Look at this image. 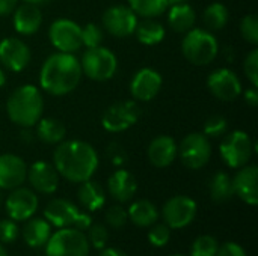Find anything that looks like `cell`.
Wrapping results in <instances>:
<instances>
[{
  "label": "cell",
  "mask_w": 258,
  "mask_h": 256,
  "mask_svg": "<svg viewBox=\"0 0 258 256\" xmlns=\"http://www.w3.org/2000/svg\"><path fill=\"white\" fill-rule=\"evenodd\" d=\"M27 178L30 186L44 195L54 193L59 186V174L56 167L47 161H35L27 170Z\"/></svg>",
  "instance_id": "obj_18"
},
{
  "label": "cell",
  "mask_w": 258,
  "mask_h": 256,
  "mask_svg": "<svg viewBox=\"0 0 258 256\" xmlns=\"http://www.w3.org/2000/svg\"><path fill=\"white\" fill-rule=\"evenodd\" d=\"M57 174L71 183L91 180L98 167V155L92 145L82 140H62L53 154Z\"/></svg>",
  "instance_id": "obj_1"
},
{
  "label": "cell",
  "mask_w": 258,
  "mask_h": 256,
  "mask_svg": "<svg viewBox=\"0 0 258 256\" xmlns=\"http://www.w3.org/2000/svg\"><path fill=\"white\" fill-rule=\"evenodd\" d=\"M0 201H2V196H0Z\"/></svg>",
  "instance_id": "obj_53"
},
{
  "label": "cell",
  "mask_w": 258,
  "mask_h": 256,
  "mask_svg": "<svg viewBox=\"0 0 258 256\" xmlns=\"http://www.w3.org/2000/svg\"><path fill=\"white\" fill-rule=\"evenodd\" d=\"M0 256H8L6 250L3 249V246H2V244H0Z\"/></svg>",
  "instance_id": "obj_51"
},
{
  "label": "cell",
  "mask_w": 258,
  "mask_h": 256,
  "mask_svg": "<svg viewBox=\"0 0 258 256\" xmlns=\"http://www.w3.org/2000/svg\"><path fill=\"white\" fill-rule=\"evenodd\" d=\"M42 143L47 145H57L60 143L67 136L65 125L54 118H41L36 122V134H35Z\"/></svg>",
  "instance_id": "obj_25"
},
{
  "label": "cell",
  "mask_w": 258,
  "mask_h": 256,
  "mask_svg": "<svg viewBox=\"0 0 258 256\" xmlns=\"http://www.w3.org/2000/svg\"><path fill=\"white\" fill-rule=\"evenodd\" d=\"M218 241L212 235H201L198 237L190 249L192 256H216L218 252Z\"/></svg>",
  "instance_id": "obj_33"
},
{
  "label": "cell",
  "mask_w": 258,
  "mask_h": 256,
  "mask_svg": "<svg viewBox=\"0 0 258 256\" xmlns=\"http://www.w3.org/2000/svg\"><path fill=\"white\" fill-rule=\"evenodd\" d=\"M12 15H14L12 17L14 29L17 30V33L24 36L36 33L42 24V14L36 5L23 3L15 8Z\"/></svg>",
  "instance_id": "obj_22"
},
{
  "label": "cell",
  "mask_w": 258,
  "mask_h": 256,
  "mask_svg": "<svg viewBox=\"0 0 258 256\" xmlns=\"http://www.w3.org/2000/svg\"><path fill=\"white\" fill-rule=\"evenodd\" d=\"M230 18L228 9L222 3H212L203 14V21L210 30H221L227 26Z\"/></svg>",
  "instance_id": "obj_32"
},
{
  "label": "cell",
  "mask_w": 258,
  "mask_h": 256,
  "mask_svg": "<svg viewBox=\"0 0 258 256\" xmlns=\"http://www.w3.org/2000/svg\"><path fill=\"white\" fill-rule=\"evenodd\" d=\"M227 128H228L227 119L221 115H213L207 118V121L204 122L203 134H206L207 137H219L227 133Z\"/></svg>",
  "instance_id": "obj_36"
},
{
  "label": "cell",
  "mask_w": 258,
  "mask_h": 256,
  "mask_svg": "<svg viewBox=\"0 0 258 256\" xmlns=\"http://www.w3.org/2000/svg\"><path fill=\"white\" fill-rule=\"evenodd\" d=\"M104 39V33L101 27L95 23H89L85 27H82V45L86 48H94L101 45Z\"/></svg>",
  "instance_id": "obj_34"
},
{
  "label": "cell",
  "mask_w": 258,
  "mask_h": 256,
  "mask_svg": "<svg viewBox=\"0 0 258 256\" xmlns=\"http://www.w3.org/2000/svg\"><path fill=\"white\" fill-rule=\"evenodd\" d=\"M50 223L44 219H33L29 220L23 228V238L30 247H41L47 244L50 238Z\"/></svg>",
  "instance_id": "obj_28"
},
{
  "label": "cell",
  "mask_w": 258,
  "mask_h": 256,
  "mask_svg": "<svg viewBox=\"0 0 258 256\" xmlns=\"http://www.w3.org/2000/svg\"><path fill=\"white\" fill-rule=\"evenodd\" d=\"M165 223L172 229H181L190 225L197 216V204L189 196H174L163 207Z\"/></svg>",
  "instance_id": "obj_12"
},
{
  "label": "cell",
  "mask_w": 258,
  "mask_h": 256,
  "mask_svg": "<svg viewBox=\"0 0 258 256\" xmlns=\"http://www.w3.org/2000/svg\"><path fill=\"white\" fill-rule=\"evenodd\" d=\"M24 3H30V5H36V6H39V5H44V3H47V2H50V0H23Z\"/></svg>",
  "instance_id": "obj_48"
},
{
  "label": "cell",
  "mask_w": 258,
  "mask_h": 256,
  "mask_svg": "<svg viewBox=\"0 0 258 256\" xmlns=\"http://www.w3.org/2000/svg\"><path fill=\"white\" fill-rule=\"evenodd\" d=\"M139 119V107L135 101H118L106 109L101 125L109 133H121L135 125Z\"/></svg>",
  "instance_id": "obj_10"
},
{
  "label": "cell",
  "mask_w": 258,
  "mask_h": 256,
  "mask_svg": "<svg viewBox=\"0 0 258 256\" xmlns=\"http://www.w3.org/2000/svg\"><path fill=\"white\" fill-rule=\"evenodd\" d=\"M18 0H0V17L11 15L17 8Z\"/></svg>",
  "instance_id": "obj_44"
},
{
  "label": "cell",
  "mask_w": 258,
  "mask_h": 256,
  "mask_svg": "<svg viewBox=\"0 0 258 256\" xmlns=\"http://www.w3.org/2000/svg\"><path fill=\"white\" fill-rule=\"evenodd\" d=\"M258 169L257 166L245 164L239 169L233 180L234 193L248 205H257L258 204Z\"/></svg>",
  "instance_id": "obj_19"
},
{
  "label": "cell",
  "mask_w": 258,
  "mask_h": 256,
  "mask_svg": "<svg viewBox=\"0 0 258 256\" xmlns=\"http://www.w3.org/2000/svg\"><path fill=\"white\" fill-rule=\"evenodd\" d=\"M80 213L82 211L73 202L65 199H54L48 202V205L44 210V216L47 222L56 228L74 226Z\"/></svg>",
  "instance_id": "obj_21"
},
{
  "label": "cell",
  "mask_w": 258,
  "mask_h": 256,
  "mask_svg": "<svg viewBox=\"0 0 258 256\" xmlns=\"http://www.w3.org/2000/svg\"><path fill=\"white\" fill-rule=\"evenodd\" d=\"M243 97H245V101L248 106L251 107H257L258 106V91L257 88H249L246 89V92H243Z\"/></svg>",
  "instance_id": "obj_46"
},
{
  "label": "cell",
  "mask_w": 258,
  "mask_h": 256,
  "mask_svg": "<svg viewBox=\"0 0 258 256\" xmlns=\"http://www.w3.org/2000/svg\"><path fill=\"white\" fill-rule=\"evenodd\" d=\"M168 23L172 30L178 32V33H186L195 27L197 12L186 2L171 5L169 12H168Z\"/></svg>",
  "instance_id": "obj_24"
},
{
  "label": "cell",
  "mask_w": 258,
  "mask_h": 256,
  "mask_svg": "<svg viewBox=\"0 0 258 256\" xmlns=\"http://www.w3.org/2000/svg\"><path fill=\"white\" fill-rule=\"evenodd\" d=\"M38 210V198L29 189H12L6 199V211L14 222L30 219Z\"/></svg>",
  "instance_id": "obj_15"
},
{
  "label": "cell",
  "mask_w": 258,
  "mask_h": 256,
  "mask_svg": "<svg viewBox=\"0 0 258 256\" xmlns=\"http://www.w3.org/2000/svg\"><path fill=\"white\" fill-rule=\"evenodd\" d=\"M127 214H128V219L139 228L153 226L159 219V211H157L156 205L145 199L133 202L127 211Z\"/></svg>",
  "instance_id": "obj_27"
},
{
  "label": "cell",
  "mask_w": 258,
  "mask_h": 256,
  "mask_svg": "<svg viewBox=\"0 0 258 256\" xmlns=\"http://www.w3.org/2000/svg\"><path fill=\"white\" fill-rule=\"evenodd\" d=\"M177 154L187 169L197 170L209 163L212 155V145L206 134L190 133L181 140Z\"/></svg>",
  "instance_id": "obj_8"
},
{
  "label": "cell",
  "mask_w": 258,
  "mask_h": 256,
  "mask_svg": "<svg viewBox=\"0 0 258 256\" xmlns=\"http://www.w3.org/2000/svg\"><path fill=\"white\" fill-rule=\"evenodd\" d=\"M89 240L95 249H104L109 240V232L104 225H91L89 226Z\"/></svg>",
  "instance_id": "obj_39"
},
{
  "label": "cell",
  "mask_w": 258,
  "mask_h": 256,
  "mask_svg": "<svg viewBox=\"0 0 258 256\" xmlns=\"http://www.w3.org/2000/svg\"><path fill=\"white\" fill-rule=\"evenodd\" d=\"M82 72L94 81H106L112 78L118 68L116 56L106 47L86 48L80 60Z\"/></svg>",
  "instance_id": "obj_5"
},
{
  "label": "cell",
  "mask_w": 258,
  "mask_h": 256,
  "mask_svg": "<svg viewBox=\"0 0 258 256\" xmlns=\"http://www.w3.org/2000/svg\"><path fill=\"white\" fill-rule=\"evenodd\" d=\"M169 238H171V228L163 223V225H154L151 229H150V234H148V240L153 246L156 247H163L169 243Z\"/></svg>",
  "instance_id": "obj_37"
},
{
  "label": "cell",
  "mask_w": 258,
  "mask_h": 256,
  "mask_svg": "<svg viewBox=\"0 0 258 256\" xmlns=\"http://www.w3.org/2000/svg\"><path fill=\"white\" fill-rule=\"evenodd\" d=\"M169 256H184V255H169Z\"/></svg>",
  "instance_id": "obj_52"
},
{
  "label": "cell",
  "mask_w": 258,
  "mask_h": 256,
  "mask_svg": "<svg viewBox=\"0 0 258 256\" xmlns=\"http://www.w3.org/2000/svg\"><path fill=\"white\" fill-rule=\"evenodd\" d=\"M107 189L113 199H116L118 202H127L135 196L138 190V183L128 170L119 169L110 175L107 181Z\"/></svg>",
  "instance_id": "obj_23"
},
{
  "label": "cell",
  "mask_w": 258,
  "mask_h": 256,
  "mask_svg": "<svg viewBox=\"0 0 258 256\" xmlns=\"http://www.w3.org/2000/svg\"><path fill=\"white\" fill-rule=\"evenodd\" d=\"M216 256H246V252L237 243H225L218 247Z\"/></svg>",
  "instance_id": "obj_43"
},
{
  "label": "cell",
  "mask_w": 258,
  "mask_h": 256,
  "mask_svg": "<svg viewBox=\"0 0 258 256\" xmlns=\"http://www.w3.org/2000/svg\"><path fill=\"white\" fill-rule=\"evenodd\" d=\"M27 178L24 160L14 154L0 155V189L12 190L20 187Z\"/></svg>",
  "instance_id": "obj_17"
},
{
  "label": "cell",
  "mask_w": 258,
  "mask_h": 256,
  "mask_svg": "<svg viewBox=\"0 0 258 256\" xmlns=\"http://www.w3.org/2000/svg\"><path fill=\"white\" fill-rule=\"evenodd\" d=\"M107 155H109L110 161H112L113 164H116V166H119V164L125 163V160H127V154H125V151H124L118 143H110V145H109Z\"/></svg>",
  "instance_id": "obj_42"
},
{
  "label": "cell",
  "mask_w": 258,
  "mask_h": 256,
  "mask_svg": "<svg viewBox=\"0 0 258 256\" xmlns=\"http://www.w3.org/2000/svg\"><path fill=\"white\" fill-rule=\"evenodd\" d=\"M219 152L228 167L240 169L249 163L254 154V145L248 133L236 130L224 137L219 146Z\"/></svg>",
  "instance_id": "obj_7"
},
{
  "label": "cell",
  "mask_w": 258,
  "mask_h": 256,
  "mask_svg": "<svg viewBox=\"0 0 258 256\" xmlns=\"http://www.w3.org/2000/svg\"><path fill=\"white\" fill-rule=\"evenodd\" d=\"M240 33L243 39L252 45L258 44V18L255 14H249L242 18L240 23Z\"/></svg>",
  "instance_id": "obj_35"
},
{
  "label": "cell",
  "mask_w": 258,
  "mask_h": 256,
  "mask_svg": "<svg viewBox=\"0 0 258 256\" xmlns=\"http://www.w3.org/2000/svg\"><path fill=\"white\" fill-rule=\"evenodd\" d=\"M210 196L215 202L222 204L227 202L233 198L234 195V187H233V180L230 178L228 174L225 172H218L213 175L210 180Z\"/></svg>",
  "instance_id": "obj_30"
},
{
  "label": "cell",
  "mask_w": 258,
  "mask_h": 256,
  "mask_svg": "<svg viewBox=\"0 0 258 256\" xmlns=\"http://www.w3.org/2000/svg\"><path fill=\"white\" fill-rule=\"evenodd\" d=\"M160 89H162V75L153 68L139 69L130 81L132 97L138 101H151L153 98L157 97Z\"/></svg>",
  "instance_id": "obj_16"
},
{
  "label": "cell",
  "mask_w": 258,
  "mask_h": 256,
  "mask_svg": "<svg viewBox=\"0 0 258 256\" xmlns=\"http://www.w3.org/2000/svg\"><path fill=\"white\" fill-rule=\"evenodd\" d=\"M100 256H128L125 252H122V250H119V249H116V247H104L103 250H101V253Z\"/></svg>",
  "instance_id": "obj_47"
},
{
  "label": "cell",
  "mask_w": 258,
  "mask_h": 256,
  "mask_svg": "<svg viewBox=\"0 0 258 256\" xmlns=\"http://www.w3.org/2000/svg\"><path fill=\"white\" fill-rule=\"evenodd\" d=\"M128 8L139 17L144 18H154L162 15L168 8V0H127Z\"/></svg>",
  "instance_id": "obj_31"
},
{
  "label": "cell",
  "mask_w": 258,
  "mask_h": 256,
  "mask_svg": "<svg viewBox=\"0 0 258 256\" xmlns=\"http://www.w3.org/2000/svg\"><path fill=\"white\" fill-rule=\"evenodd\" d=\"M243 69H245V74L248 77V80L251 81V84L254 88L258 86V50H252L246 59H245V63H243Z\"/></svg>",
  "instance_id": "obj_40"
},
{
  "label": "cell",
  "mask_w": 258,
  "mask_h": 256,
  "mask_svg": "<svg viewBox=\"0 0 258 256\" xmlns=\"http://www.w3.org/2000/svg\"><path fill=\"white\" fill-rule=\"evenodd\" d=\"M181 51L184 57L198 66L212 63L219 51L216 38L206 29H190L181 41Z\"/></svg>",
  "instance_id": "obj_4"
},
{
  "label": "cell",
  "mask_w": 258,
  "mask_h": 256,
  "mask_svg": "<svg viewBox=\"0 0 258 256\" xmlns=\"http://www.w3.org/2000/svg\"><path fill=\"white\" fill-rule=\"evenodd\" d=\"M168 2H169V6H171V5H175V3H183L186 0H168Z\"/></svg>",
  "instance_id": "obj_50"
},
{
  "label": "cell",
  "mask_w": 258,
  "mask_h": 256,
  "mask_svg": "<svg viewBox=\"0 0 258 256\" xmlns=\"http://www.w3.org/2000/svg\"><path fill=\"white\" fill-rule=\"evenodd\" d=\"M101 21L110 35L116 38H127L135 33L138 15L125 5H115L104 11Z\"/></svg>",
  "instance_id": "obj_11"
},
{
  "label": "cell",
  "mask_w": 258,
  "mask_h": 256,
  "mask_svg": "<svg viewBox=\"0 0 258 256\" xmlns=\"http://www.w3.org/2000/svg\"><path fill=\"white\" fill-rule=\"evenodd\" d=\"M135 33L141 44L157 45L165 38V27L159 21H154L153 18H145L144 21L138 23Z\"/></svg>",
  "instance_id": "obj_29"
},
{
  "label": "cell",
  "mask_w": 258,
  "mask_h": 256,
  "mask_svg": "<svg viewBox=\"0 0 258 256\" xmlns=\"http://www.w3.org/2000/svg\"><path fill=\"white\" fill-rule=\"evenodd\" d=\"M207 86L212 95L221 101H234L243 92L239 77L228 68L215 69L207 78Z\"/></svg>",
  "instance_id": "obj_13"
},
{
  "label": "cell",
  "mask_w": 258,
  "mask_h": 256,
  "mask_svg": "<svg viewBox=\"0 0 258 256\" xmlns=\"http://www.w3.org/2000/svg\"><path fill=\"white\" fill-rule=\"evenodd\" d=\"M30 62L29 45L18 38L0 41V63L11 72H21Z\"/></svg>",
  "instance_id": "obj_14"
},
{
  "label": "cell",
  "mask_w": 258,
  "mask_h": 256,
  "mask_svg": "<svg viewBox=\"0 0 258 256\" xmlns=\"http://www.w3.org/2000/svg\"><path fill=\"white\" fill-rule=\"evenodd\" d=\"M5 83H6V74H5V71L0 68V88L5 86Z\"/></svg>",
  "instance_id": "obj_49"
},
{
  "label": "cell",
  "mask_w": 258,
  "mask_h": 256,
  "mask_svg": "<svg viewBox=\"0 0 258 256\" xmlns=\"http://www.w3.org/2000/svg\"><path fill=\"white\" fill-rule=\"evenodd\" d=\"M6 112L15 125L21 128L35 127L44 112V98L41 91L33 84H23L17 88L6 101Z\"/></svg>",
  "instance_id": "obj_3"
},
{
  "label": "cell",
  "mask_w": 258,
  "mask_h": 256,
  "mask_svg": "<svg viewBox=\"0 0 258 256\" xmlns=\"http://www.w3.org/2000/svg\"><path fill=\"white\" fill-rule=\"evenodd\" d=\"M127 219H128V214H127L125 208H122L121 205H113L106 213V222H107V225H110L115 229L122 228L127 223Z\"/></svg>",
  "instance_id": "obj_38"
},
{
  "label": "cell",
  "mask_w": 258,
  "mask_h": 256,
  "mask_svg": "<svg viewBox=\"0 0 258 256\" xmlns=\"http://www.w3.org/2000/svg\"><path fill=\"white\" fill-rule=\"evenodd\" d=\"M48 38L60 53H76L82 47V27L68 18H59L50 24Z\"/></svg>",
  "instance_id": "obj_9"
},
{
  "label": "cell",
  "mask_w": 258,
  "mask_h": 256,
  "mask_svg": "<svg viewBox=\"0 0 258 256\" xmlns=\"http://www.w3.org/2000/svg\"><path fill=\"white\" fill-rule=\"evenodd\" d=\"M92 225V219H91V216L89 214H86V213H80V216H79V219H77V222H76V225H74V228L76 229H79V231H85V229H89V226Z\"/></svg>",
  "instance_id": "obj_45"
},
{
  "label": "cell",
  "mask_w": 258,
  "mask_h": 256,
  "mask_svg": "<svg viewBox=\"0 0 258 256\" xmlns=\"http://www.w3.org/2000/svg\"><path fill=\"white\" fill-rule=\"evenodd\" d=\"M178 146L171 136L162 134L154 137L147 149L148 160L156 167H168L177 158Z\"/></svg>",
  "instance_id": "obj_20"
},
{
  "label": "cell",
  "mask_w": 258,
  "mask_h": 256,
  "mask_svg": "<svg viewBox=\"0 0 258 256\" xmlns=\"http://www.w3.org/2000/svg\"><path fill=\"white\" fill-rule=\"evenodd\" d=\"M89 241L76 228H62L47 241V256H88Z\"/></svg>",
  "instance_id": "obj_6"
},
{
  "label": "cell",
  "mask_w": 258,
  "mask_h": 256,
  "mask_svg": "<svg viewBox=\"0 0 258 256\" xmlns=\"http://www.w3.org/2000/svg\"><path fill=\"white\" fill-rule=\"evenodd\" d=\"M18 237V226L11 220H0V241L2 243H14Z\"/></svg>",
  "instance_id": "obj_41"
},
{
  "label": "cell",
  "mask_w": 258,
  "mask_h": 256,
  "mask_svg": "<svg viewBox=\"0 0 258 256\" xmlns=\"http://www.w3.org/2000/svg\"><path fill=\"white\" fill-rule=\"evenodd\" d=\"M83 72L80 60L73 53H53L41 66V89L53 97H62L73 92L80 83Z\"/></svg>",
  "instance_id": "obj_2"
},
{
  "label": "cell",
  "mask_w": 258,
  "mask_h": 256,
  "mask_svg": "<svg viewBox=\"0 0 258 256\" xmlns=\"http://www.w3.org/2000/svg\"><path fill=\"white\" fill-rule=\"evenodd\" d=\"M79 202L88 210V211H97L100 210L106 202V195L101 186L95 181H83L80 183V187L77 190Z\"/></svg>",
  "instance_id": "obj_26"
}]
</instances>
